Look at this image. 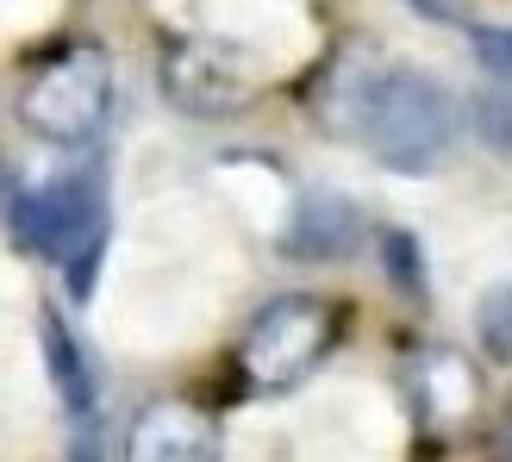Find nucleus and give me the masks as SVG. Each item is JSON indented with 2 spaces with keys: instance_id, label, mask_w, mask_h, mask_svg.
Returning a JSON list of instances; mask_svg holds the SVG:
<instances>
[{
  "instance_id": "39448f33",
  "label": "nucleus",
  "mask_w": 512,
  "mask_h": 462,
  "mask_svg": "<svg viewBox=\"0 0 512 462\" xmlns=\"http://www.w3.org/2000/svg\"><path fill=\"white\" fill-rule=\"evenodd\" d=\"M157 88L188 119H238L250 107V75L238 69L232 50L207 38H175L157 57Z\"/></svg>"
},
{
  "instance_id": "9d476101",
  "label": "nucleus",
  "mask_w": 512,
  "mask_h": 462,
  "mask_svg": "<svg viewBox=\"0 0 512 462\" xmlns=\"http://www.w3.org/2000/svg\"><path fill=\"white\" fill-rule=\"evenodd\" d=\"M475 344H481L488 363L512 369V281H500L494 294H481V306H475Z\"/></svg>"
},
{
  "instance_id": "20e7f679",
  "label": "nucleus",
  "mask_w": 512,
  "mask_h": 462,
  "mask_svg": "<svg viewBox=\"0 0 512 462\" xmlns=\"http://www.w3.org/2000/svg\"><path fill=\"white\" fill-rule=\"evenodd\" d=\"M13 219H19V238L38 256H50V263L69 269L75 300H88L94 256H100V238H107L100 175H57V182H44V188H25Z\"/></svg>"
},
{
  "instance_id": "6e6552de",
  "label": "nucleus",
  "mask_w": 512,
  "mask_h": 462,
  "mask_svg": "<svg viewBox=\"0 0 512 462\" xmlns=\"http://www.w3.org/2000/svg\"><path fill=\"white\" fill-rule=\"evenodd\" d=\"M375 75H381V63L363 57V50H344V57L325 69V82H319V94H313V113H319L325 132H338V138H363V113H369Z\"/></svg>"
},
{
  "instance_id": "f03ea898",
  "label": "nucleus",
  "mask_w": 512,
  "mask_h": 462,
  "mask_svg": "<svg viewBox=\"0 0 512 462\" xmlns=\"http://www.w3.org/2000/svg\"><path fill=\"white\" fill-rule=\"evenodd\" d=\"M107 113H113V63L88 38L50 50L19 88V125L38 132L44 144H63V150L88 144L107 125Z\"/></svg>"
},
{
  "instance_id": "ddd939ff",
  "label": "nucleus",
  "mask_w": 512,
  "mask_h": 462,
  "mask_svg": "<svg viewBox=\"0 0 512 462\" xmlns=\"http://www.w3.org/2000/svg\"><path fill=\"white\" fill-rule=\"evenodd\" d=\"M494 462H512V413L494 425Z\"/></svg>"
},
{
  "instance_id": "f257e3e1",
  "label": "nucleus",
  "mask_w": 512,
  "mask_h": 462,
  "mask_svg": "<svg viewBox=\"0 0 512 462\" xmlns=\"http://www.w3.org/2000/svg\"><path fill=\"white\" fill-rule=\"evenodd\" d=\"M456 138H463V119H456L450 88L431 82L425 69L381 63L369 113H363L369 157L381 169H400V175H431L456 157Z\"/></svg>"
},
{
  "instance_id": "423d86ee",
  "label": "nucleus",
  "mask_w": 512,
  "mask_h": 462,
  "mask_svg": "<svg viewBox=\"0 0 512 462\" xmlns=\"http://www.w3.org/2000/svg\"><path fill=\"white\" fill-rule=\"evenodd\" d=\"M225 431L200 400L163 394L138 406L132 431H125V462H219Z\"/></svg>"
},
{
  "instance_id": "f8f14e48",
  "label": "nucleus",
  "mask_w": 512,
  "mask_h": 462,
  "mask_svg": "<svg viewBox=\"0 0 512 462\" xmlns=\"http://www.w3.org/2000/svg\"><path fill=\"white\" fill-rule=\"evenodd\" d=\"M475 57L488 63L500 82H512V25H475Z\"/></svg>"
},
{
  "instance_id": "0eeeda50",
  "label": "nucleus",
  "mask_w": 512,
  "mask_h": 462,
  "mask_svg": "<svg viewBox=\"0 0 512 462\" xmlns=\"http://www.w3.org/2000/svg\"><path fill=\"white\" fill-rule=\"evenodd\" d=\"M356 244H363V213L331 188L306 194L294 207V219H288V238H281V250L300 256V263H338V256H350Z\"/></svg>"
},
{
  "instance_id": "1a4fd4ad",
  "label": "nucleus",
  "mask_w": 512,
  "mask_h": 462,
  "mask_svg": "<svg viewBox=\"0 0 512 462\" xmlns=\"http://www.w3.org/2000/svg\"><path fill=\"white\" fill-rule=\"evenodd\" d=\"M44 363H50V381H57V394L75 419H88L94 413V369H88V356L82 344L69 338V325L57 313H44Z\"/></svg>"
},
{
  "instance_id": "7ed1b4c3",
  "label": "nucleus",
  "mask_w": 512,
  "mask_h": 462,
  "mask_svg": "<svg viewBox=\"0 0 512 462\" xmlns=\"http://www.w3.org/2000/svg\"><path fill=\"white\" fill-rule=\"evenodd\" d=\"M338 344V313L319 294H281L244 325L238 338V375L256 394H288L313 375Z\"/></svg>"
},
{
  "instance_id": "9b49d317",
  "label": "nucleus",
  "mask_w": 512,
  "mask_h": 462,
  "mask_svg": "<svg viewBox=\"0 0 512 462\" xmlns=\"http://www.w3.org/2000/svg\"><path fill=\"white\" fill-rule=\"evenodd\" d=\"M475 132H481V144H494V150H506L512 157V94H488L475 107Z\"/></svg>"
}]
</instances>
